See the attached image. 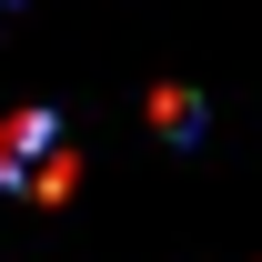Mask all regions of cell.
I'll list each match as a JSON object with an SVG mask.
<instances>
[{"mask_svg": "<svg viewBox=\"0 0 262 262\" xmlns=\"http://www.w3.org/2000/svg\"><path fill=\"white\" fill-rule=\"evenodd\" d=\"M0 182L31 192V202H61V192H71V141H61L51 111H20V121L0 131Z\"/></svg>", "mask_w": 262, "mask_h": 262, "instance_id": "cell-1", "label": "cell"}, {"mask_svg": "<svg viewBox=\"0 0 262 262\" xmlns=\"http://www.w3.org/2000/svg\"><path fill=\"white\" fill-rule=\"evenodd\" d=\"M151 121H162L171 141H192V121H202V101H192V91H151Z\"/></svg>", "mask_w": 262, "mask_h": 262, "instance_id": "cell-2", "label": "cell"}]
</instances>
